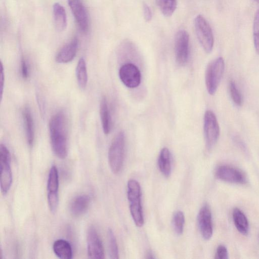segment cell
<instances>
[{
	"label": "cell",
	"mask_w": 259,
	"mask_h": 259,
	"mask_svg": "<svg viewBox=\"0 0 259 259\" xmlns=\"http://www.w3.org/2000/svg\"><path fill=\"white\" fill-rule=\"evenodd\" d=\"M225 69L222 57H218L208 65L205 72V84L208 93L213 95L217 90Z\"/></svg>",
	"instance_id": "cell-4"
},
{
	"label": "cell",
	"mask_w": 259,
	"mask_h": 259,
	"mask_svg": "<svg viewBox=\"0 0 259 259\" xmlns=\"http://www.w3.org/2000/svg\"><path fill=\"white\" fill-rule=\"evenodd\" d=\"M125 135L119 132L113 139L108 151V162L112 171L117 174L121 170L124 159Z\"/></svg>",
	"instance_id": "cell-3"
},
{
	"label": "cell",
	"mask_w": 259,
	"mask_h": 259,
	"mask_svg": "<svg viewBox=\"0 0 259 259\" xmlns=\"http://www.w3.org/2000/svg\"><path fill=\"white\" fill-rule=\"evenodd\" d=\"M155 2L162 14L165 17L171 16L177 8V0H155Z\"/></svg>",
	"instance_id": "cell-24"
},
{
	"label": "cell",
	"mask_w": 259,
	"mask_h": 259,
	"mask_svg": "<svg viewBox=\"0 0 259 259\" xmlns=\"http://www.w3.org/2000/svg\"><path fill=\"white\" fill-rule=\"evenodd\" d=\"M146 256H147L146 258H154V257L153 256V254L150 251H148L147 252Z\"/></svg>",
	"instance_id": "cell-33"
},
{
	"label": "cell",
	"mask_w": 259,
	"mask_h": 259,
	"mask_svg": "<svg viewBox=\"0 0 259 259\" xmlns=\"http://www.w3.org/2000/svg\"><path fill=\"white\" fill-rule=\"evenodd\" d=\"M53 249L57 256L62 259L72 258V249L70 244L66 240L60 239L56 240L53 244Z\"/></svg>",
	"instance_id": "cell-19"
},
{
	"label": "cell",
	"mask_w": 259,
	"mask_h": 259,
	"mask_svg": "<svg viewBox=\"0 0 259 259\" xmlns=\"http://www.w3.org/2000/svg\"><path fill=\"white\" fill-rule=\"evenodd\" d=\"M215 177L222 181L233 184H243L246 183L244 173L238 168L228 165H222L215 170Z\"/></svg>",
	"instance_id": "cell-9"
},
{
	"label": "cell",
	"mask_w": 259,
	"mask_h": 259,
	"mask_svg": "<svg viewBox=\"0 0 259 259\" xmlns=\"http://www.w3.org/2000/svg\"><path fill=\"white\" fill-rule=\"evenodd\" d=\"M90 204V198L89 196L85 194L78 195L71 201L70 212L74 217H80L88 210Z\"/></svg>",
	"instance_id": "cell-16"
},
{
	"label": "cell",
	"mask_w": 259,
	"mask_h": 259,
	"mask_svg": "<svg viewBox=\"0 0 259 259\" xmlns=\"http://www.w3.org/2000/svg\"><path fill=\"white\" fill-rule=\"evenodd\" d=\"M78 45L77 38H74L65 45L58 53L56 61L59 63H67L71 62L75 57Z\"/></svg>",
	"instance_id": "cell-15"
},
{
	"label": "cell",
	"mask_w": 259,
	"mask_h": 259,
	"mask_svg": "<svg viewBox=\"0 0 259 259\" xmlns=\"http://www.w3.org/2000/svg\"><path fill=\"white\" fill-rule=\"evenodd\" d=\"M119 76L122 82L130 88L137 87L141 80V74L139 69L132 63L125 64L120 67Z\"/></svg>",
	"instance_id": "cell-12"
},
{
	"label": "cell",
	"mask_w": 259,
	"mask_h": 259,
	"mask_svg": "<svg viewBox=\"0 0 259 259\" xmlns=\"http://www.w3.org/2000/svg\"><path fill=\"white\" fill-rule=\"evenodd\" d=\"M68 3L80 30L87 32L89 29V17L82 1L68 0Z\"/></svg>",
	"instance_id": "cell-14"
},
{
	"label": "cell",
	"mask_w": 259,
	"mask_h": 259,
	"mask_svg": "<svg viewBox=\"0 0 259 259\" xmlns=\"http://www.w3.org/2000/svg\"><path fill=\"white\" fill-rule=\"evenodd\" d=\"M22 116L27 143L29 146H32L34 139V128L33 117L29 107L24 108Z\"/></svg>",
	"instance_id": "cell-17"
},
{
	"label": "cell",
	"mask_w": 259,
	"mask_h": 259,
	"mask_svg": "<svg viewBox=\"0 0 259 259\" xmlns=\"http://www.w3.org/2000/svg\"><path fill=\"white\" fill-rule=\"evenodd\" d=\"M189 35L185 30H180L175 39V51L177 63L184 65L187 62L189 55Z\"/></svg>",
	"instance_id": "cell-10"
},
{
	"label": "cell",
	"mask_w": 259,
	"mask_h": 259,
	"mask_svg": "<svg viewBox=\"0 0 259 259\" xmlns=\"http://www.w3.org/2000/svg\"><path fill=\"white\" fill-rule=\"evenodd\" d=\"M254 2H255L256 3L259 4V0H253Z\"/></svg>",
	"instance_id": "cell-34"
},
{
	"label": "cell",
	"mask_w": 259,
	"mask_h": 259,
	"mask_svg": "<svg viewBox=\"0 0 259 259\" xmlns=\"http://www.w3.org/2000/svg\"><path fill=\"white\" fill-rule=\"evenodd\" d=\"M143 10L144 13V17L146 22H149L152 19V12L149 6L145 3H143Z\"/></svg>",
	"instance_id": "cell-31"
},
{
	"label": "cell",
	"mask_w": 259,
	"mask_h": 259,
	"mask_svg": "<svg viewBox=\"0 0 259 259\" xmlns=\"http://www.w3.org/2000/svg\"><path fill=\"white\" fill-rule=\"evenodd\" d=\"M203 129L206 147L209 150L217 143L220 134V128L217 117L211 110H207L205 112Z\"/></svg>",
	"instance_id": "cell-7"
},
{
	"label": "cell",
	"mask_w": 259,
	"mask_h": 259,
	"mask_svg": "<svg viewBox=\"0 0 259 259\" xmlns=\"http://www.w3.org/2000/svg\"><path fill=\"white\" fill-rule=\"evenodd\" d=\"M59 175L57 167L53 165L49 171L48 183V202L49 208L55 213L59 204Z\"/></svg>",
	"instance_id": "cell-8"
},
{
	"label": "cell",
	"mask_w": 259,
	"mask_h": 259,
	"mask_svg": "<svg viewBox=\"0 0 259 259\" xmlns=\"http://www.w3.org/2000/svg\"><path fill=\"white\" fill-rule=\"evenodd\" d=\"M87 253L90 258H104V250L102 241L97 230L93 226L90 227L87 235Z\"/></svg>",
	"instance_id": "cell-11"
},
{
	"label": "cell",
	"mask_w": 259,
	"mask_h": 259,
	"mask_svg": "<svg viewBox=\"0 0 259 259\" xmlns=\"http://www.w3.org/2000/svg\"><path fill=\"white\" fill-rule=\"evenodd\" d=\"M194 27L200 44L204 50L209 53L213 47L214 38L209 23L202 15H199L195 18Z\"/></svg>",
	"instance_id": "cell-6"
},
{
	"label": "cell",
	"mask_w": 259,
	"mask_h": 259,
	"mask_svg": "<svg viewBox=\"0 0 259 259\" xmlns=\"http://www.w3.org/2000/svg\"><path fill=\"white\" fill-rule=\"evenodd\" d=\"M100 113L103 132L108 135L111 131V122L107 101L105 97L101 101Z\"/></svg>",
	"instance_id": "cell-22"
},
{
	"label": "cell",
	"mask_w": 259,
	"mask_h": 259,
	"mask_svg": "<svg viewBox=\"0 0 259 259\" xmlns=\"http://www.w3.org/2000/svg\"><path fill=\"white\" fill-rule=\"evenodd\" d=\"M127 195L131 214L135 225L142 227L144 218L141 204V189L139 182L135 180H130L127 184Z\"/></svg>",
	"instance_id": "cell-2"
},
{
	"label": "cell",
	"mask_w": 259,
	"mask_h": 259,
	"mask_svg": "<svg viewBox=\"0 0 259 259\" xmlns=\"http://www.w3.org/2000/svg\"><path fill=\"white\" fill-rule=\"evenodd\" d=\"M185 224V216L181 211H177L173 217L172 225L175 232L178 235H181L184 230Z\"/></svg>",
	"instance_id": "cell-26"
},
{
	"label": "cell",
	"mask_w": 259,
	"mask_h": 259,
	"mask_svg": "<svg viewBox=\"0 0 259 259\" xmlns=\"http://www.w3.org/2000/svg\"><path fill=\"white\" fill-rule=\"evenodd\" d=\"M0 185L2 193L5 195L9 191L12 183V172L11 166V155L7 147L0 146Z\"/></svg>",
	"instance_id": "cell-5"
},
{
	"label": "cell",
	"mask_w": 259,
	"mask_h": 259,
	"mask_svg": "<svg viewBox=\"0 0 259 259\" xmlns=\"http://www.w3.org/2000/svg\"><path fill=\"white\" fill-rule=\"evenodd\" d=\"M235 226L241 234L246 235L249 229L248 220L245 214L238 208H235L232 213Z\"/></svg>",
	"instance_id": "cell-20"
},
{
	"label": "cell",
	"mask_w": 259,
	"mask_h": 259,
	"mask_svg": "<svg viewBox=\"0 0 259 259\" xmlns=\"http://www.w3.org/2000/svg\"><path fill=\"white\" fill-rule=\"evenodd\" d=\"M159 169L165 177H168L171 171V155L167 148H163L160 151L158 159Z\"/></svg>",
	"instance_id": "cell-21"
},
{
	"label": "cell",
	"mask_w": 259,
	"mask_h": 259,
	"mask_svg": "<svg viewBox=\"0 0 259 259\" xmlns=\"http://www.w3.org/2000/svg\"><path fill=\"white\" fill-rule=\"evenodd\" d=\"M230 92L233 102L238 106L242 104V96L238 90L235 83L233 80L230 81L229 85Z\"/></svg>",
	"instance_id": "cell-28"
},
{
	"label": "cell",
	"mask_w": 259,
	"mask_h": 259,
	"mask_svg": "<svg viewBox=\"0 0 259 259\" xmlns=\"http://www.w3.org/2000/svg\"><path fill=\"white\" fill-rule=\"evenodd\" d=\"M76 75L79 87L84 89L88 83V72L85 61L81 57L79 59L76 68Z\"/></svg>",
	"instance_id": "cell-23"
},
{
	"label": "cell",
	"mask_w": 259,
	"mask_h": 259,
	"mask_svg": "<svg viewBox=\"0 0 259 259\" xmlns=\"http://www.w3.org/2000/svg\"><path fill=\"white\" fill-rule=\"evenodd\" d=\"M53 17L55 27L59 31H63L67 27V21L65 10L58 3L54 4L53 7Z\"/></svg>",
	"instance_id": "cell-18"
},
{
	"label": "cell",
	"mask_w": 259,
	"mask_h": 259,
	"mask_svg": "<svg viewBox=\"0 0 259 259\" xmlns=\"http://www.w3.org/2000/svg\"><path fill=\"white\" fill-rule=\"evenodd\" d=\"M198 227L203 238L206 240L210 239L212 235L211 212L207 204L204 205L200 209L197 215Z\"/></svg>",
	"instance_id": "cell-13"
},
{
	"label": "cell",
	"mask_w": 259,
	"mask_h": 259,
	"mask_svg": "<svg viewBox=\"0 0 259 259\" xmlns=\"http://www.w3.org/2000/svg\"><path fill=\"white\" fill-rule=\"evenodd\" d=\"M66 116L63 112L54 114L49 122L51 144L55 155L64 159L68 154L67 128Z\"/></svg>",
	"instance_id": "cell-1"
},
{
	"label": "cell",
	"mask_w": 259,
	"mask_h": 259,
	"mask_svg": "<svg viewBox=\"0 0 259 259\" xmlns=\"http://www.w3.org/2000/svg\"><path fill=\"white\" fill-rule=\"evenodd\" d=\"M107 236L110 258L117 259L119 258L118 246L114 234L111 229H108Z\"/></svg>",
	"instance_id": "cell-25"
},
{
	"label": "cell",
	"mask_w": 259,
	"mask_h": 259,
	"mask_svg": "<svg viewBox=\"0 0 259 259\" xmlns=\"http://www.w3.org/2000/svg\"><path fill=\"white\" fill-rule=\"evenodd\" d=\"M21 73L24 79H26L29 76V69L26 61L24 58L21 61Z\"/></svg>",
	"instance_id": "cell-30"
},
{
	"label": "cell",
	"mask_w": 259,
	"mask_h": 259,
	"mask_svg": "<svg viewBox=\"0 0 259 259\" xmlns=\"http://www.w3.org/2000/svg\"><path fill=\"white\" fill-rule=\"evenodd\" d=\"M0 91H1V98L3 95L4 85V72L3 66L2 63H1V73H0Z\"/></svg>",
	"instance_id": "cell-32"
},
{
	"label": "cell",
	"mask_w": 259,
	"mask_h": 259,
	"mask_svg": "<svg viewBox=\"0 0 259 259\" xmlns=\"http://www.w3.org/2000/svg\"><path fill=\"white\" fill-rule=\"evenodd\" d=\"M214 258L216 259H228L229 254L227 247L223 245H220L217 248Z\"/></svg>",
	"instance_id": "cell-29"
},
{
	"label": "cell",
	"mask_w": 259,
	"mask_h": 259,
	"mask_svg": "<svg viewBox=\"0 0 259 259\" xmlns=\"http://www.w3.org/2000/svg\"><path fill=\"white\" fill-rule=\"evenodd\" d=\"M253 36L254 48L259 55V9L256 11L253 25Z\"/></svg>",
	"instance_id": "cell-27"
}]
</instances>
